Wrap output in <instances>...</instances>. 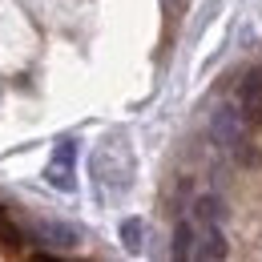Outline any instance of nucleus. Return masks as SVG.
<instances>
[{
  "instance_id": "1",
  "label": "nucleus",
  "mask_w": 262,
  "mask_h": 262,
  "mask_svg": "<svg viewBox=\"0 0 262 262\" xmlns=\"http://www.w3.org/2000/svg\"><path fill=\"white\" fill-rule=\"evenodd\" d=\"M246 113L238 109V105H218L214 113H210V137H214V145L218 149H226L234 154L242 141H246Z\"/></svg>"
},
{
  "instance_id": "2",
  "label": "nucleus",
  "mask_w": 262,
  "mask_h": 262,
  "mask_svg": "<svg viewBox=\"0 0 262 262\" xmlns=\"http://www.w3.org/2000/svg\"><path fill=\"white\" fill-rule=\"evenodd\" d=\"M45 178H49V186H57L61 194H73V190H77V141H57Z\"/></svg>"
},
{
  "instance_id": "3",
  "label": "nucleus",
  "mask_w": 262,
  "mask_h": 262,
  "mask_svg": "<svg viewBox=\"0 0 262 262\" xmlns=\"http://www.w3.org/2000/svg\"><path fill=\"white\" fill-rule=\"evenodd\" d=\"M238 109L246 113L250 125H262V73L258 69L238 81Z\"/></svg>"
},
{
  "instance_id": "4",
  "label": "nucleus",
  "mask_w": 262,
  "mask_h": 262,
  "mask_svg": "<svg viewBox=\"0 0 262 262\" xmlns=\"http://www.w3.org/2000/svg\"><path fill=\"white\" fill-rule=\"evenodd\" d=\"M194 226H198L194 258H226V238H222V222H194Z\"/></svg>"
},
{
  "instance_id": "5",
  "label": "nucleus",
  "mask_w": 262,
  "mask_h": 262,
  "mask_svg": "<svg viewBox=\"0 0 262 262\" xmlns=\"http://www.w3.org/2000/svg\"><path fill=\"white\" fill-rule=\"evenodd\" d=\"M36 238L49 242V246H57V250H73V246L81 242V230L69 226V222H53V218H45V222L36 226Z\"/></svg>"
},
{
  "instance_id": "6",
  "label": "nucleus",
  "mask_w": 262,
  "mask_h": 262,
  "mask_svg": "<svg viewBox=\"0 0 262 262\" xmlns=\"http://www.w3.org/2000/svg\"><path fill=\"white\" fill-rule=\"evenodd\" d=\"M194 246H198V226L194 218H182L178 226H173V258H194Z\"/></svg>"
},
{
  "instance_id": "7",
  "label": "nucleus",
  "mask_w": 262,
  "mask_h": 262,
  "mask_svg": "<svg viewBox=\"0 0 262 262\" xmlns=\"http://www.w3.org/2000/svg\"><path fill=\"white\" fill-rule=\"evenodd\" d=\"M226 218V206L218 194H202L194 202V222H222Z\"/></svg>"
},
{
  "instance_id": "8",
  "label": "nucleus",
  "mask_w": 262,
  "mask_h": 262,
  "mask_svg": "<svg viewBox=\"0 0 262 262\" xmlns=\"http://www.w3.org/2000/svg\"><path fill=\"white\" fill-rule=\"evenodd\" d=\"M121 238H125V246L137 250L141 246V238H145V226H141V218H129V222H121Z\"/></svg>"
},
{
  "instance_id": "9",
  "label": "nucleus",
  "mask_w": 262,
  "mask_h": 262,
  "mask_svg": "<svg viewBox=\"0 0 262 262\" xmlns=\"http://www.w3.org/2000/svg\"><path fill=\"white\" fill-rule=\"evenodd\" d=\"M234 158H238L242 165H258V162H262V154L254 149V141H242V145L234 149Z\"/></svg>"
},
{
  "instance_id": "10",
  "label": "nucleus",
  "mask_w": 262,
  "mask_h": 262,
  "mask_svg": "<svg viewBox=\"0 0 262 262\" xmlns=\"http://www.w3.org/2000/svg\"><path fill=\"white\" fill-rule=\"evenodd\" d=\"M0 242H8V246H16V242H20V230L8 222V214H4V210H0Z\"/></svg>"
}]
</instances>
